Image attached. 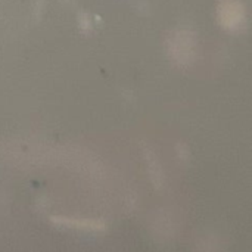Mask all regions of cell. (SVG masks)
<instances>
[{"label":"cell","instance_id":"cell-1","mask_svg":"<svg viewBox=\"0 0 252 252\" xmlns=\"http://www.w3.org/2000/svg\"><path fill=\"white\" fill-rule=\"evenodd\" d=\"M220 25L232 32L241 31L247 22V10L242 0H220L217 4Z\"/></svg>","mask_w":252,"mask_h":252},{"label":"cell","instance_id":"cell-2","mask_svg":"<svg viewBox=\"0 0 252 252\" xmlns=\"http://www.w3.org/2000/svg\"><path fill=\"white\" fill-rule=\"evenodd\" d=\"M52 221L59 226H65L69 229H77L83 232H103L105 223L102 220H92V219H74V217H53Z\"/></svg>","mask_w":252,"mask_h":252}]
</instances>
